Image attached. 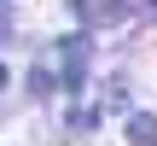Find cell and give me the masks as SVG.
<instances>
[{
	"mask_svg": "<svg viewBox=\"0 0 157 146\" xmlns=\"http://www.w3.org/2000/svg\"><path fill=\"white\" fill-rule=\"evenodd\" d=\"M0 88H12V70H6V64H0Z\"/></svg>",
	"mask_w": 157,
	"mask_h": 146,
	"instance_id": "ba28073f",
	"label": "cell"
},
{
	"mask_svg": "<svg viewBox=\"0 0 157 146\" xmlns=\"http://www.w3.org/2000/svg\"><path fill=\"white\" fill-rule=\"evenodd\" d=\"M134 12H140V18H146V23H157V0H140V6H134Z\"/></svg>",
	"mask_w": 157,
	"mask_h": 146,
	"instance_id": "52a82bcc",
	"label": "cell"
},
{
	"mask_svg": "<svg viewBox=\"0 0 157 146\" xmlns=\"http://www.w3.org/2000/svg\"><path fill=\"white\" fill-rule=\"evenodd\" d=\"M93 123H99L93 111H70V129H76V135H93Z\"/></svg>",
	"mask_w": 157,
	"mask_h": 146,
	"instance_id": "5b68a950",
	"label": "cell"
},
{
	"mask_svg": "<svg viewBox=\"0 0 157 146\" xmlns=\"http://www.w3.org/2000/svg\"><path fill=\"white\" fill-rule=\"evenodd\" d=\"M105 111H122V117H128V111H134V105H128V88H122V82H117V76H111V82H105Z\"/></svg>",
	"mask_w": 157,
	"mask_h": 146,
	"instance_id": "277c9868",
	"label": "cell"
},
{
	"mask_svg": "<svg viewBox=\"0 0 157 146\" xmlns=\"http://www.w3.org/2000/svg\"><path fill=\"white\" fill-rule=\"evenodd\" d=\"M87 64H93V35H87V29L64 35V41H58V88H64L70 99L87 88Z\"/></svg>",
	"mask_w": 157,
	"mask_h": 146,
	"instance_id": "6da1fadb",
	"label": "cell"
},
{
	"mask_svg": "<svg viewBox=\"0 0 157 146\" xmlns=\"http://www.w3.org/2000/svg\"><path fill=\"white\" fill-rule=\"evenodd\" d=\"M64 6H70L76 18H93V0H64Z\"/></svg>",
	"mask_w": 157,
	"mask_h": 146,
	"instance_id": "8992f818",
	"label": "cell"
},
{
	"mask_svg": "<svg viewBox=\"0 0 157 146\" xmlns=\"http://www.w3.org/2000/svg\"><path fill=\"white\" fill-rule=\"evenodd\" d=\"M0 6H6V0H0Z\"/></svg>",
	"mask_w": 157,
	"mask_h": 146,
	"instance_id": "9c48e42d",
	"label": "cell"
},
{
	"mask_svg": "<svg viewBox=\"0 0 157 146\" xmlns=\"http://www.w3.org/2000/svg\"><path fill=\"white\" fill-rule=\"evenodd\" d=\"M23 94H29V99H52V94H58V76H52L47 64H29V76H23Z\"/></svg>",
	"mask_w": 157,
	"mask_h": 146,
	"instance_id": "3957f363",
	"label": "cell"
},
{
	"mask_svg": "<svg viewBox=\"0 0 157 146\" xmlns=\"http://www.w3.org/2000/svg\"><path fill=\"white\" fill-rule=\"evenodd\" d=\"M122 135H128V146H157V117L151 111H128Z\"/></svg>",
	"mask_w": 157,
	"mask_h": 146,
	"instance_id": "7a4b0ae2",
	"label": "cell"
}]
</instances>
